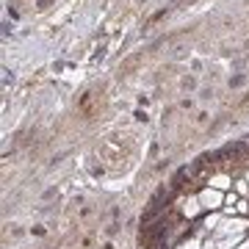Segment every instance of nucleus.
Instances as JSON below:
<instances>
[{
    "label": "nucleus",
    "instance_id": "obj_7",
    "mask_svg": "<svg viewBox=\"0 0 249 249\" xmlns=\"http://www.w3.org/2000/svg\"><path fill=\"white\" fill-rule=\"evenodd\" d=\"M238 249H249V241H247V244H241V247Z\"/></svg>",
    "mask_w": 249,
    "mask_h": 249
},
{
    "label": "nucleus",
    "instance_id": "obj_5",
    "mask_svg": "<svg viewBox=\"0 0 249 249\" xmlns=\"http://www.w3.org/2000/svg\"><path fill=\"white\" fill-rule=\"evenodd\" d=\"M178 249H202V244H199L196 238H188V241H183Z\"/></svg>",
    "mask_w": 249,
    "mask_h": 249
},
{
    "label": "nucleus",
    "instance_id": "obj_3",
    "mask_svg": "<svg viewBox=\"0 0 249 249\" xmlns=\"http://www.w3.org/2000/svg\"><path fill=\"white\" fill-rule=\"evenodd\" d=\"M199 208H202V205H199V196H196V199H191V196H188L186 202H183V213H186L188 219H191V216L199 213Z\"/></svg>",
    "mask_w": 249,
    "mask_h": 249
},
{
    "label": "nucleus",
    "instance_id": "obj_6",
    "mask_svg": "<svg viewBox=\"0 0 249 249\" xmlns=\"http://www.w3.org/2000/svg\"><path fill=\"white\" fill-rule=\"evenodd\" d=\"M202 249H219V247H216V244H211V241H208V244H202Z\"/></svg>",
    "mask_w": 249,
    "mask_h": 249
},
{
    "label": "nucleus",
    "instance_id": "obj_8",
    "mask_svg": "<svg viewBox=\"0 0 249 249\" xmlns=\"http://www.w3.org/2000/svg\"><path fill=\"white\" fill-rule=\"evenodd\" d=\"M247 183H249V175H247Z\"/></svg>",
    "mask_w": 249,
    "mask_h": 249
},
{
    "label": "nucleus",
    "instance_id": "obj_2",
    "mask_svg": "<svg viewBox=\"0 0 249 249\" xmlns=\"http://www.w3.org/2000/svg\"><path fill=\"white\" fill-rule=\"evenodd\" d=\"M222 202H224V196H222V191H219V188H205L202 194H199V205H202V208H208V211H216Z\"/></svg>",
    "mask_w": 249,
    "mask_h": 249
},
{
    "label": "nucleus",
    "instance_id": "obj_1",
    "mask_svg": "<svg viewBox=\"0 0 249 249\" xmlns=\"http://www.w3.org/2000/svg\"><path fill=\"white\" fill-rule=\"evenodd\" d=\"M244 230H247V222L244 219H222L219 227H216L219 235H241Z\"/></svg>",
    "mask_w": 249,
    "mask_h": 249
},
{
    "label": "nucleus",
    "instance_id": "obj_4",
    "mask_svg": "<svg viewBox=\"0 0 249 249\" xmlns=\"http://www.w3.org/2000/svg\"><path fill=\"white\" fill-rule=\"evenodd\" d=\"M230 183H232V180L224 178V175H216V178H211V188H219V191H222V188H227Z\"/></svg>",
    "mask_w": 249,
    "mask_h": 249
}]
</instances>
